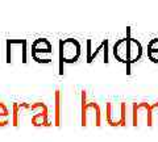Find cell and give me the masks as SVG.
Returning a JSON list of instances; mask_svg holds the SVG:
<instances>
[{"label": "cell", "instance_id": "3", "mask_svg": "<svg viewBox=\"0 0 158 142\" xmlns=\"http://www.w3.org/2000/svg\"><path fill=\"white\" fill-rule=\"evenodd\" d=\"M124 112H125V107L124 105H118V107H113L112 104L108 105V121H111L113 119V116L116 117L115 124L117 125L120 122L124 121Z\"/></svg>", "mask_w": 158, "mask_h": 142}, {"label": "cell", "instance_id": "2", "mask_svg": "<svg viewBox=\"0 0 158 142\" xmlns=\"http://www.w3.org/2000/svg\"><path fill=\"white\" fill-rule=\"evenodd\" d=\"M79 55H81V45L78 41L67 38L61 43V57L65 62H75Z\"/></svg>", "mask_w": 158, "mask_h": 142}, {"label": "cell", "instance_id": "1", "mask_svg": "<svg viewBox=\"0 0 158 142\" xmlns=\"http://www.w3.org/2000/svg\"><path fill=\"white\" fill-rule=\"evenodd\" d=\"M113 54L120 62H137L142 55V46L135 38H123L113 46Z\"/></svg>", "mask_w": 158, "mask_h": 142}, {"label": "cell", "instance_id": "4", "mask_svg": "<svg viewBox=\"0 0 158 142\" xmlns=\"http://www.w3.org/2000/svg\"><path fill=\"white\" fill-rule=\"evenodd\" d=\"M148 57L152 62L158 63V38H153L148 43Z\"/></svg>", "mask_w": 158, "mask_h": 142}, {"label": "cell", "instance_id": "5", "mask_svg": "<svg viewBox=\"0 0 158 142\" xmlns=\"http://www.w3.org/2000/svg\"><path fill=\"white\" fill-rule=\"evenodd\" d=\"M7 122H8V109L3 103H0V126L6 125Z\"/></svg>", "mask_w": 158, "mask_h": 142}]
</instances>
